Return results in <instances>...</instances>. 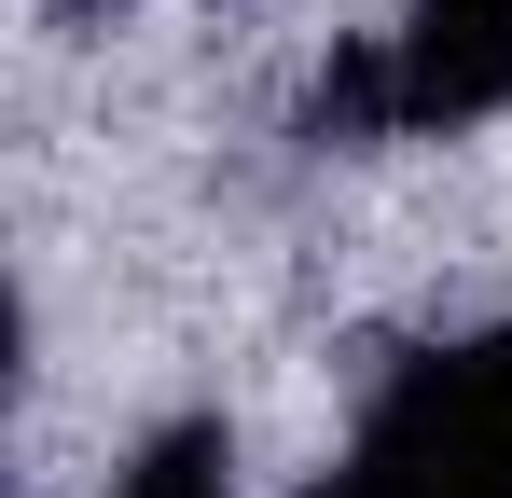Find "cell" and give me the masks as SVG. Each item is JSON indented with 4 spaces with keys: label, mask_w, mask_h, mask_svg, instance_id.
<instances>
[{
    "label": "cell",
    "mask_w": 512,
    "mask_h": 498,
    "mask_svg": "<svg viewBox=\"0 0 512 498\" xmlns=\"http://www.w3.org/2000/svg\"><path fill=\"white\" fill-rule=\"evenodd\" d=\"M319 498H512V332L402 360Z\"/></svg>",
    "instance_id": "cell-1"
},
{
    "label": "cell",
    "mask_w": 512,
    "mask_h": 498,
    "mask_svg": "<svg viewBox=\"0 0 512 498\" xmlns=\"http://www.w3.org/2000/svg\"><path fill=\"white\" fill-rule=\"evenodd\" d=\"M388 56V125H485L512 111V0H402V28L374 42Z\"/></svg>",
    "instance_id": "cell-2"
},
{
    "label": "cell",
    "mask_w": 512,
    "mask_h": 498,
    "mask_svg": "<svg viewBox=\"0 0 512 498\" xmlns=\"http://www.w3.org/2000/svg\"><path fill=\"white\" fill-rule=\"evenodd\" d=\"M125 498H236V443H222L208 415H180V429H153V443H139Z\"/></svg>",
    "instance_id": "cell-3"
},
{
    "label": "cell",
    "mask_w": 512,
    "mask_h": 498,
    "mask_svg": "<svg viewBox=\"0 0 512 498\" xmlns=\"http://www.w3.org/2000/svg\"><path fill=\"white\" fill-rule=\"evenodd\" d=\"M70 14H111V0H70Z\"/></svg>",
    "instance_id": "cell-4"
}]
</instances>
